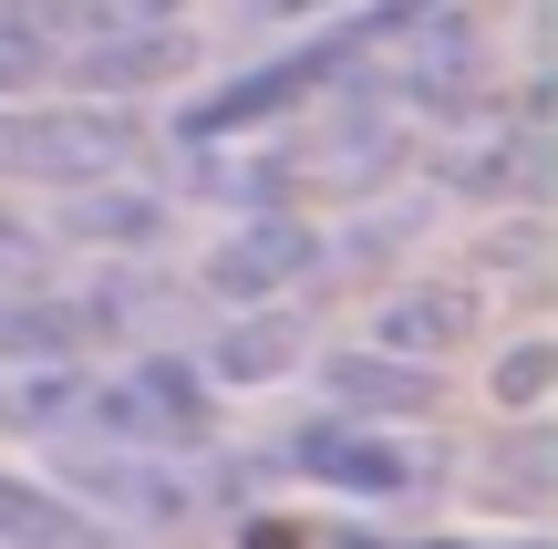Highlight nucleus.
Returning <instances> with one entry per match:
<instances>
[{
    "mask_svg": "<svg viewBox=\"0 0 558 549\" xmlns=\"http://www.w3.org/2000/svg\"><path fill=\"white\" fill-rule=\"evenodd\" d=\"M73 435H114V446H156V456H186L218 435V384L177 353H145L124 363L114 384H83V426Z\"/></svg>",
    "mask_w": 558,
    "mask_h": 549,
    "instance_id": "obj_1",
    "label": "nucleus"
},
{
    "mask_svg": "<svg viewBox=\"0 0 558 549\" xmlns=\"http://www.w3.org/2000/svg\"><path fill=\"white\" fill-rule=\"evenodd\" d=\"M52 467H62V498H83L94 518H124V529H177V518H197V488H186L156 446L52 435Z\"/></svg>",
    "mask_w": 558,
    "mask_h": 549,
    "instance_id": "obj_2",
    "label": "nucleus"
},
{
    "mask_svg": "<svg viewBox=\"0 0 558 549\" xmlns=\"http://www.w3.org/2000/svg\"><path fill=\"white\" fill-rule=\"evenodd\" d=\"M290 467L311 488H341V498H424L445 456L393 435V426H373V415H320V426L290 435Z\"/></svg>",
    "mask_w": 558,
    "mask_h": 549,
    "instance_id": "obj_3",
    "label": "nucleus"
},
{
    "mask_svg": "<svg viewBox=\"0 0 558 549\" xmlns=\"http://www.w3.org/2000/svg\"><path fill=\"white\" fill-rule=\"evenodd\" d=\"M362 73V62H352ZM393 115H465L476 104V83H486V41H476V21L445 0V11H424V21H403L393 32V62L383 73H362Z\"/></svg>",
    "mask_w": 558,
    "mask_h": 549,
    "instance_id": "obj_4",
    "label": "nucleus"
},
{
    "mask_svg": "<svg viewBox=\"0 0 558 549\" xmlns=\"http://www.w3.org/2000/svg\"><path fill=\"white\" fill-rule=\"evenodd\" d=\"M331 270V239H320L311 218H290V207H248L239 228H228L218 249H207V290H218L228 311L248 301H290L300 281H320Z\"/></svg>",
    "mask_w": 558,
    "mask_h": 549,
    "instance_id": "obj_5",
    "label": "nucleus"
},
{
    "mask_svg": "<svg viewBox=\"0 0 558 549\" xmlns=\"http://www.w3.org/2000/svg\"><path fill=\"white\" fill-rule=\"evenodd\" d=\"M52 239H73V249H156L166 239V198L156 187H135L114 166V177H83V187H52Z\"/></svg>",
    "mask_w": 558,
    "mask_h": 549,
    "instance_id": "obj_6",
    "label": "nucleus"
},
{
    "mask_svg": "<svg viewBox=\"0 0 558 549\" xmlns=\"http://www.w3.org/2000/svg\"><path fill=\"white\" fill-rule=\"evenodd\" d=\"M62 83L94 104H124V94H156L166 73H186V21H166V32H114V41H73V52H52Z\"/></svg>",
    "mask_w": 558,
    "mask_h": 549,
    "instance_id": "obj_7",
    "label": "nucleus"
},
{
    "mask_svg": "<svg viewBox=\"0 0 558 549\" xmlns=\"http://www.w3.org/2000/svg\"><path fill=\"white\" fill-rule=\"evenodd\" d=\"M320 394H331V415L393 426V415L435 405V363H403V353H383V343H352V353H320Z\"/></svg>",
    "mask_w": 558,
    "mask_h": 549,
    "instance_id": "obj_8",
    "label": "nucleus"
},
{
    "mask_svg": "<svg viewBox=\"0 0 558 549\" xmlns=\"http://www.w3.org/2000/svg\"><path fill=\"white\" fill-rule=\"evenodd\" d=\"M311 363V322H290V311L279 301H248L239 322L218 332V343H207V384H279V373H300Z\"/></svg>",
    "mask_w": 558,
    "mask_h": 549,
    "instance_id": "obj_9",
    "label": "nucleus"
},
{
    "mask_svg": "<svg viewBox=\"0 0 558 549\" xmlns=\"http://www.w3.org/2000/svg\"><path fill=\"white\" fill-rule=\"evenodd\" d=\"M465 332H476V290H456V281H414L373 311V343L403 353V363H445Z\"/></svg>",
    "mask_w": 558,
    "mask_h": 549,
    "instance_id": "obj_10",
    "label": "nucleus"
},
{
    "mask_svg": "<svg viewBox=\"0 0 558 549\" xmlns=\"http://www.w3.org/2000/svg\"><path fill=\"white\" fill-rule=\"evenodd\" d=\"M94 301H62V290H0V363H83L94 343Z\"/></svg>",
    "mask_w": 558,
    "mask_h": 549,
    "instance_id": "obj_11",
    "label": "nucleus"
},
{
    "mask_svg": "<svg viewBox=\"0 0 558 549\" xmlns=\"http://www.w3.org/2000/svg\"><path fill=\"white\" fill-rule=\"evenodd\" d=\"M0 549H114V518H94L83 498L0 477Z\"/></svg>",
    "mask_w": 558,
    "mask_h": 549,
    "instance_id": "obj_12",
    "label": "nucleus"
},
{
    "mask_svg": "<svg viewBox=\"0 0 558 549\" xmlns=\"http://www.w3.org/2000/svg\"><path fill=\"white\" fill-rule=\"evenodd\" d=\"M83 363H0V426H32V435H73L83 426Z\"/></svg>",
    "mask_w": 558,
    "mask_h": 549,
    "instance_id": "obj_13",
    "label": "nucleus"
},
{
    "mask_svg": "<svg viewBox=\"0 0 558 549\" xmlns=\"http://www.w3.org/2000/svg\"><path fill=\"white\" fill-rule=\"evenodd\" d=\"M548 384H558V353H548V343H518V353L497 363V405H507V415H538Z\"/></svg>",
    "mask_w": 558,
    "mask_h": 549,
    "instance_id": "obj_14",
    "label": "nucleus"
},
{
    "mask_svg": "<svg viewBox=\"0 0 558 549\" xmlns=\"http://www.w3.org/2000/svg\"><path fill=\"white\" fill-rule=\"evenodd\" d=\"M32 281H41V228L0 218V290H32Z\"/></svg>",
    "mask_w": 558,
    "mask_h": 549,
    "instance_id": "obj_15",
    "label": "nucleus"
},
{
    "mask_svg": "<svg viewBox=\"0 0 558 549\" xmlns=\"http://www.w3.org/2000/svg\"><path fill=\"white\" fill-rule=\"evenodd\" d=\"M32 73H52V62H41V41L0 32V104H11V94H32Z\"/></svg>",
    "mask_w": 558,
    "mask_h": 549,
    "instance_id": "obj_16",
    "label": "nucleus"
},
{
    "mask_svg": "<svg viewBox=\"0 0 558 549\" xmlns=\"http://www.w3.org/2000/svg\"><path fill=\"white\" fill-rule=\"evenodd\" d=\"M341 11V0H239V21H320Z\"/></svg>",
    "mask_w": 558,
    "mask_h": 549,
    "instance_id": "obj_17",
    "label": "nucleus"
},
{
    "mask_svg": "<svg viewBox=\"0 0 558 549\" xmlns=\"http://www.w3.org/2000/svg\"><path fill=\"white\" fill-rule=\"evenodd\" d=\"M424 549H476V539H424Z\"/></svg>",
    "mask_w": 558,
    "mask_h": 549,
    "instance_id": "obj_18",
    "label": "nucleus"
},
{
    "mask_svg": "<svg viewBox=\"0 0 558 549\" xmlns=\"http://www.w3.org/2000/svg\"><path fill=\"white\" fill-rule=\"evenodd\" d=\"M331 549H383V539H331Z\"/></svg>",
    "mask_w": 558,
    "mask_h": 549,
    "instance_id": "obj_19",
    "label": "nucleus"
}]
</instances>
